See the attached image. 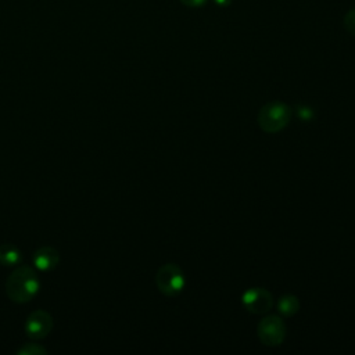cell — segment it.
Returning <instances> with one entry per match:
<instances>
[{
	"label": "cell",
	"instance_id": "8992f818",
	"mask_svg": "<svg viewBox=\"0 0 355 355\" xmlns=\"http://www.w3.org/2000/svg\"><path fill=\"white\" fill-rule=\"evenodd\" d=\"M241 301H243L244 308L248 312L257 313V315L266 313L272 308V304H273L272 294L266 288H259V287L247 290L243 294Z\"/></svg>",
	"mask_w": 355,
	"mask_h": 355
},
{
	"label": "cell",
	"instance_id": "ba28073f",
	"mask_svg": "<svg viewBox=\"0 0 355 355\" xmlns=\"http://www.w3.org/2000/svg\"><path fill=\"white\" fill-rule=\"evenodd\" d=\"M21 259H22V252L17 245L10 243L0 244V265L6 268H11L18 265Z\"/></svg>",
	"mask_w": 355,
	"mask_h": 355
},
{
	"label": "cell",
	"instance_id": "6da1fadb",
	"mask_svg": "<svg viewBox=\"0 0 355 355\" xmlns=\"http://www.w3.org/2000/svg\"><path fill=\"white\" fill-rule=\"evenodd\" d=\"M40 280L36 270L28 265L17 266L6 280V294L17 304L29 302L39 291Z\"/></svg>",
	"mask_w": 355,
	"mask_h": 355
},
{
	"label": "cell",
	"instance_id": "8fae6325",
	"mask_svg": "<svg viewBox=\"0 0 355 355\" xmlns=\"http://www.w3.org/2000/svg\"><path fill=\"white\" fill-rule=\"evenodd\" d=\"M344 28L347 29V32L355 36V7L347 11V14L344 15Z\"/></svg>",
	"mask_w": 355,
	"mask_h": 355
},
{
	"label": "cell",
	"instance_id": "4fadbf2b",
	"mask_svg": "<svg viewBox=\"0 0 355 355\" xmlns=\"http://www.w3.org/2000/svg\"><path fill=\"white\" fill-rule=\"evenodd\" d=\"M212 1H214L216 6H219V7H223V8H225V7H229V6L232 4V1H233V0H212Z\"/></svg>",
	"mask_w": 355,
	"mask_h": 355
},
{
	"label": "cell",
	"instance_id": "30bf717a",
	"mask_svg": "<svg viewBox=\"0 0 355 355\" xmlns=\"http://www.w3.org/2000/svg\"><path fill=\"white\" fill-rule=\"evenodd\" d=\"M18 355H46L47 349L44 347H42L40 344L36 343H28L25 345H22L18 351Z\"/></svg>",
	"mask_w": 355,
	"mask_h": 355
},
{
	"label": "cell",
	"instance_id": "9c48e42d",
	"mask_svg": "<svg viewBox=\"0 0 355 355\" xmlns=\"http://www.w3.org/2000/svg\"><path fill=\"white\" fill-rule=\"evenodd\" d=\"M277 309L284 316H293L300 309V302L295 295H283L277 302Z\"/></svg>",
	"mask_w": 355,
	"mask_h": 355
},
{
	"label": "cell",
	"instance_id": "7a4b0ae2",
	"mask_svg": "<svg viewBox=\"0 0 355 355\" xmlns=\"http://www.w3.org/2000/svg\"><path fill=\"white\" fill-rule=\"evenodd\" d=\"M291 119V108L280 101L265 104L258 112V125L266 133H277L284 129Z\"/></svg>",
	"mask_w": 355,
	"mask_h": 355
},
{
	"label": "cell",
	"instance_id": "52a82bcc",
	"mask_svg": "<svg viewBox=\"0 0 355 355\" xmlns=\"http://www.w3.org/2000/svg\"><path fill=\"white\" fill-rule=\"evenodd\" d=\"M32 261H33V265H35V268L37 270L49 272V270H53V269H55L58 266L60 254H58V251L55 248L44 245V247L37 248L33 252Z\"/></svg>",
	"mask_w": 355,
	"mask_h": 355
},
{
	"label": "cell",
	"instance_id": "7c38bea8",
	"mask_svg": "<svg viewBox=\"0 0 355 355\" xmlns=\"http://www.w3.org/2000/svg\"><path fill=\"white\" fill-rule=\"evenodd\" d=\"M179 1L189 8H200V7H204L208 0H179Z\"/></svg>",
	"mask_w": 355,
	"mask_h": 355
},
{
	"label": "cell",
	"instance_id": "277c9868",
	"mask_svg": "<svg viewBox=\"0 0 355 355\" xmlns=\"http://www.w3.org/2000/svg\"><path fill=\"white\" fill-rule=\"evenodd\" d=\"M259 340L269 347L280 345L286 337V326L276 315L265 316L258 324Z\"/></svg>",
	"mask_w": 355,
	"mask_h": 355
},
{
	"label": "cell",
	"instance_id": "5b68a950",
	"mask_svg": "<svg viewBox=\"0 0 355 355\" xmlns=\"http://www.w3.org/2000/svg\"><path fill=\"white\" fill-rule=\"evenodd\" d=\"M53 324V318L47 311L36 309L26 318L24 330L29 338L42 340L50 334Z\"/></svg>",
	"mask_w": 355,
	"mask_h": 355
},
{
	"label": "cell",
	"instance_id": "3957f363",
	"mask_svg": "<svg viewBox=\"0 0 355 355\" xmlns=\"http://www.w3.org/2000/svg\"><path fill=\"white\" fill-rule=\"evenodd\" d=\"M184 275L176 263H165L159 266L155 275L157 288L166 297H175L184 288Z\"/></svg>",
	"mask_w": 355,
	"mask_h": 355
}]
</instances>
